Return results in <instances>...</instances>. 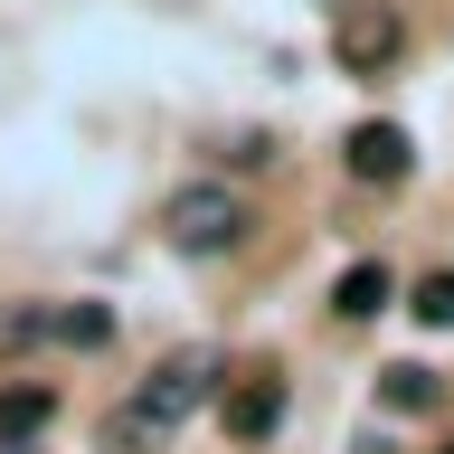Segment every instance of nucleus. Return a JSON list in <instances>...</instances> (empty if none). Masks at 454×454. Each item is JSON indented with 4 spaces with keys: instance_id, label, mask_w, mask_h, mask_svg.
<instances>
[{
    "instance_id": "nucleus-1",
    "label": "nucleus",
    "mask_w": 454,
    "mask_h": 454,
    "mask_svg": "<svg viewBox=\"0 0 454 454\" xmlns=\"http://www.w3.org/2000/svg\"><path fill=\"white\" fill-rule=\"evenodd\" d=\"M161 237H170L180 255H227L237 237H247V199L227 190V180H190V190H170Z\"/></svg>"
},
{
    "instance_id": "nucleus-2",
    "label": "nucleus",
    "mask_w": 454,
    "mask_h": 454,
    "mask_svg": "<svg viewBox=\"0 0 454 454\" xmlns=\"http://www.w3.org/2000/svg\"><path fill=\"white\" fill-rule=\"evenodd\" d=\"M208 379H218V360H208V350H170V360L142 379V397H133V407H142L152 426H180L190 407H208Z\"/></svg>"
},
{
    "instance_id": "nucleus-3",
    "label": "nucleus",
    "mask_w": 454,
    "mask_h": 454,
    "mask_svg": "<svg viewBox=\"0 0 454 454\" xmlns=\"http://www.w3.org/2000/svg\"><path fill=\"white\" fill-rule=\"evenodd\" d=\"M340 67H350V76H379V67H388L397 48H407V28H397V10H340Z\"/></svg>"
},
{
    "instance_id": "nucleus-4",
    "label": "nucleus",
    "mask_w": 454,
    "mask_h": 454,
    "mask_svg": "<svg viewBox=\"0 0 454 454\" xmlns=\"http://www.w3.org/2000/svg\"><path fill=\"white\" fill-rule=\"evenodd\" d=\"M340 161H350V180H379V190H397L407 180V133L397 123H350V142H340Z\"/></svg>"
},
{
    "instance_id": "nucleus-5",
    "label": "nucleus",
    "mask_w": 454,
    "mask_h": 454,
    "mask_svg": "<svg viewBox=\"0 0 454 454\" xmlns=\"http://www.w3.org/2000/svg\"><path fill=\"white\" fill-rule=\"evenodd\" d=\"M275 417H284V379H275V369H255L247 388L227 397V435H247V445H265V435H275Z\"/></svg>"
},
{
    "instance_id": "nucleus-6",
    "label": "nucleus",
    "mask_w": 454,
    "mask_h": 454,
    "mask_svg": "<svg viewBox=\"0 0 454 454\" xmlns=\"http://www.w3.org/2000/svg\"><path fill=\"white\" fill-rule=\"evenodd\" d=\"M388 303H397V275H388V265H350V275L332 284V312H340V322H379Z\"/></svg>"
},
{
    "instance_id": "nucleus-7",
    "label": "nucleus",
    "mask_w": 454,
    "mask_h": 454,
    "mask_svg": "<svg viewBox=\"0 0 454 454\" xmlns=\"http://www.w3.org/2000/svg\"><path fill=\"white\" fill-rule=\"evenodd\" d=\"M48 340H67V350H105V340H114V312L105 303H67V312H48Z\"/></svg>"
},
{
    "instance_id": "nucleus-8",
    "label": "nucleus",
    "mask_w": 454,
    "mask_h": 454,
    "mask_svg": "<svg viewBox=\"0 0 454 454\" xmlns=\"http://www.w3.org/2000/svg\"><path fill=\"white\" fill-rule=\"evenodd\" d=\"M379 397H388L397 417H417V407H435V369H417V360H397V369H379Z\"/></svg>"
},
{
    "instance_id": "nucleus-9",
    "label": "nucleus",
    "mask_w": 454,
    "mask_h": 454,
    "mask_svg": "<svg viewBox=\"0 0 454 454\" xmlns=\"http://www.w3.org/2000/svg\"><path fill=\"white\" fill-rule=\"evenodd\" d=\"M161 435H170V426H152L142 407H114V417H105V454H161Z\"/></svg>"
},
{
    "instance_id": "nucleus-10",
    "label": "nucleus",
    "mask_w": 454,
    "mask_h": 454,
    "mask_svg": "<svg viewBox=\"0 0 454 454\" xmlns=\"http://www.w3.org/2000/svg\"><path fill=\"white\" fill-rule=\"evenodd\" d=\"M38 426H48V388H10L0 397V435H10V445H28Z\"/></svg>"
},
{
    "instance_id": "nucleus-11",
    "label": "nucleus",
    "mask_w": 454,
    "mask_h": 454,
    "mask_svg": "<svg viewBox=\"0 0 454 454\" xmlns=\"http://www.w3.org/2000/svg\"><path fill=\"white\" fill-rule=\"evenodd\" d=\"M407 312H417L426 332H454V265H445V275H426V284H417V303H407Z\"/></svg>"
},
{
    "instance_id": "nucleus-12",
    "label": "nucleus",
    "mask_w": 454,
    "mask_h": 454,
    "mask_svg": "<svg viewBox=\"0 0 454 454\" xmlns=\"http://www.w3.org/2000/svg\"><path fill=\"white\" fill-rule=\"evenodd\" d=\"M0 454H38V445H10V435H0Z\"/></svg>"
},
{
    "instance_id": "nucleus-13",
    "label": "nucleus",
    "mask_w": 454,
    "mask_h": 454,
    "mask_svg": "<svg viewBox=\"0 0 454 454\" xmlns=\"http://www.w3.org/2000/svg\"><path fill=\"white\" fill-rule=\"evenodd\" d=\"M435 454H454V445H435Z\"/></svg>"
}]
</instances>
